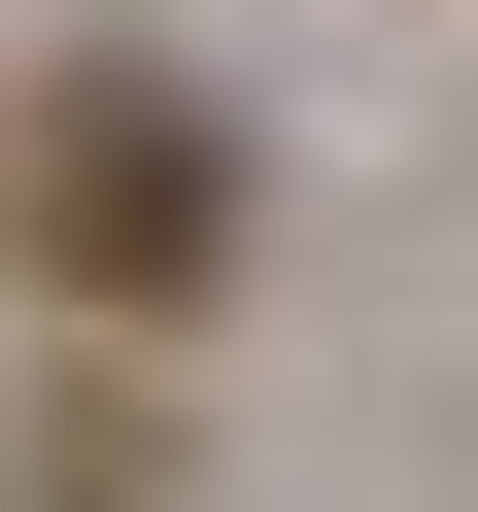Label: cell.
Returning a JSON list of instances; mask_svg holds the SVG:
<instances>
[{
	"mask_svg": "<svg viewBox=\"0 0 478 512\" xmlns=\"http://www.w3.org/2000/svg\"><path fill=\"white\" fill-rule=\"evenodd\" d=\"M0 274L35 308H205L239 274V103L171 35H69L35 103H0Z\"/></svg>",
	"mask_w": 478,
	"mask_h": 512,
	"instance_id": "cell-1",
	"label": "cell"
}]
</instances>
